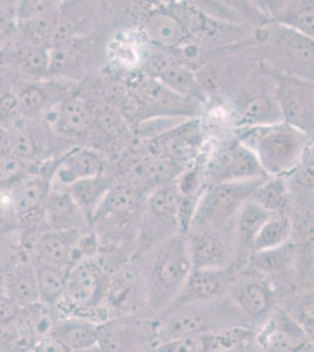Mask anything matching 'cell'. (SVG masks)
Segmentation results:
<instances>
[{
  "mask_svg": "<svg viewBox=\"0 0 314 352\" xmlns=\"http://www.w3.org/2000/svg\"><path fill=\"white\" fill-rule=\"evenodd\" d=\"M114 181L115 180L111 176L101 174L85 180L76 181L64 188L69 192L73 200L76 201V204L84 212L89 227L92 226L96 210L104 201V197L107 195Z\"/></svg>",
  "mask_w": 314,
  "mask_h": 352,
  "instance_id": "836d02e7",
  "label": "cell"
},
{
  "mask_svg": "<svg viewBox=\"0 0 314 352\" xmlns=\"http://www.w3.org/2000/svg\"><path fill=\"white\" fill-rule=\"evenodd\" d=\"M32 350H16V349H12V350H5V351L1 352H31Z\"/></svg>",
  "mask_w": 314,
  "mask_h": 352,
  "instance_id": "f907efd6",
  "label": "cell"
},
{
  "mask_svg": "<svg viewBox=\"0 0 314 352\" xmlns=\"http://www.w3.org/2000/svg\"><path fill=\"white\" fill-rule=\"evenodd\" d=\"M265 179L267 177L210 184L199 197L191 223L218 227L234 224L239 209L250 200L252 194Z\"/></svg>",
  "mask_w": 314,
  "mask_h": 352,
  "instance_id": "52a82bcc",
  "label": "cell"
},
{
  "mask_svg": "<svg viewBox=\"0 0 314 352\" xmlns=\"http://www.w3.org/2000/svg\"><path fill=\"white\" fill-rule=\"evenodd\" d=\"M255 36L265 68L313 81V38L273 23L256 28Z\"/></svg>",
  "mask_w": 314,
  "mask_h": 352,
  "instance_id": "277c9868",
  "label": "cell"
},
{
  "mask_svg": "<svg viewBox=\"0 0 314 352\" xmlns=\"http://www.w3.org/2000/svg\"><path fill=\"white\" fill-rule=\"evenodd\" d=\"M139 261L147 297V310L156 316L174 302L192 270L186 234L177 232L144 252Z\"/></svg>",
  "mask_w": 314,
  "mask_h": 352,
  "instance_id": "6da1fadb",
  "label": "cell"
},
{
  "mask_svg": "<svg viewBox=\"0 0 314 352\" xmlns=\"http://www.w3.org/2000/svg\"><path fill=\"white\" fill-rule=\"evenodd\" d=\"M45 227L47 230H80L89 227L84 212L65 189L52 188L44 206Z\"/></svg>",
  "mask_w": 314,
  "mask_h": 352,
  "instance_id": "f1b7e54d",
  "label": "cell"
},
{
  "mask_svg": "<svg viewBox=\"0 0 314 352\" xmlns=\"http://www.w3.org/2000/svg\"><path fill=\"white\" fill-rule=\"evenodd\" d=\"M11 153V133L0 127V155Z\"/></svg>",
  "mask_w": 314,
  "mask_h": 352,
  "instance_id": "bcb514c9",
  "label": "cell"
},
{
  "mask_svg": "<svg viewBox=\"0 0 314 352\" xmlns=\"http://www.w3.org/2000/svg\"><path fill=\"white\" fill-rule=\"evenodd\" d=\"M311 337L285 310H277L264 320L254 340L272 352H311Z\"/></svg>",
  "mask_w": 314,
  "mask_h": 352,
  "instance_id": "d6986e66",
  "label": "cell"
},
{
  "mask_svg": "<svg viewBox=\"0 0 314 352\" xmlns=\"http://www.w3.org/2000/svg\"><path fill=\"white\" fill-rule=\"evenodd\" d=\"M104 310L119 318H131L147 310L144 274L139 260L131 261L109 277L104 297Z\"/></svg>",
  "mask_w": 314,
  "mask_h": 352,
  "instance_id": "8fae6325",
  "label": "cell"
},
{
  "mask_svg": "<svg viewBox=\"0 0 314 352\" xmlns=\"http://www.w3.org/2000/svg\"><path fill=\"white\" fill-rule=\"evenodd\" d=\"M108 282L104 265L96 257L76 261L68 269L64 296L56 308L66 309L74 316L81 317L104 308Z\"/></svg>",
  "mask_w": 314,
  "mask_h": 352,
  "instance_id": "5b68a950",
  "label": "cell"
},
{
  "mask_svg": "<svg viewBox=\"0 0 314 352\" xmlns=\"http://www.w3.org/2000/svg\"><path fill=\"white\" fill-rule=\"evenodd\" d=\"M60 310L56 307L36 302L20 309L14 325L16 330L36 344L45 337L51 336L56 322L59 320Z\"/></svg>",
  "mask_w": 314,
  "mask_h": 352,
  "instance_id": "d6a6232c",
  "label": "cell"
},
{
  "mask_svg": "<svg viewBox=\"0 0 314 352\" xmlns=\"http://www.w3.org/2000/svg\"><path fill=\"white\" fill-rule=\"evenodd\" d=\"M254 336L255 331L247 327L223 329L179 337L156 345L151 352H221L247 343Z\"/></svg>",
  "mask_w": 314,
  "mask_h": 352,
  "instance_id": "7402d4cb",
  "label": "cell"
},
{
  "mask_svg": "<svg viewBox=\"0 0 314 352\" xmlns=\"http://www.w3.org/2000/svg\"><path fill=\"white\" fill-rule=\"evenodd\" d=\"M71 352H100L98 346L96 348L88 349V350H81V351H71Z\"/></svg>",
  "mask_w": 314,
  "mask_h": 352,
  "instance_id": "681fc988",
  "label": "cell"
},
{
  "mask_svg": "<svg viewBox=\"0 0 314 352\" xmlns=\"http://www.w3.org/2000/svg\"><path fill=\"white\" fill-rule=\"evenodd\" d=\"M60 3L58 0L14 1V34L30 44L51 48L58 28Z\"/></svg>",
  "mask_w": 314,
  "mask_h": 352,
  "instance_id": "7c38bea8",
  "label": "cell"
},
{
  "mask_svg": "<svg viewBox=\"0 0 314 352\" xmlns=\"http://www.w3.org/2000/svg\"><path fill=\"white\" fill-rule=\"evenodd\" d=\"M203 144V129L197 118L181 121L148 140L147 146L150 155L164 157L183 167L199 155Z\"/></svg>",
  "mask_w": 314,
  "mask_h": 352,
  "instance_id": "9a60e30c",
  "label": "cell"
},
{
  "mask_svg": "<svg viewBox=\"0 0 314 352\" xmlns=\"http://www.w3.org/2000/svg\"><path fill=\"white\" fill-rule=\"evenodd\" d=\"M205 175L210 184L269 177L254 152L237 140L227 144L214 156Z\"/></svg>",
  "mask_w": 314,
  "mask_h": 352,
  "instance_id": "ac0fdd59",
  "label": "cell"
},
{
  "mask_svg": "<svg viewBox=\"0 0 314 352\" xmlns=\"http://www.w3.org/2000/svg\"><path fill=\"white\" fill-rule=\"evenodd\" d=\"M290 187L284 176L267 177L252 194L250 200L272 214L284 212L289 204Z\"/></svg>",
  "mask_w": 314,
  "mask_h": 352,
  "instance_id": "ab89813d",
  "label": "cell"
},
{
  "mask_svg": "<svg viewBox=\"0 0 314 352\" xmlns=\"http://www.w3.org/2000/svg\"><path fill=\"white\" fill-rule=\"evenodd\" d=\"M100 325L99 322L86 317L61 316L51 336L69 351L88 350L98 346Z\"/></svg>",
  "mask_w": 314,
  "mask_h": 352,
  "instance_id": "4dcf8cb0",
  "label": "cell"
},
{
  "mask_svg": "<svg viewBox=\"0 0 314 352\" xmlns=\"http://www.w3.org/2000/svg\"><path fill=\"white\" fill-rule=\"evenodd\" d=\"M44 119L65 140L87 141L94 127L93 98L78 85Z\"/></svg>",
  "mask_w": 314,
  "mask_h": 352,
  "instance_id": "5bb4252c",
  "label": "cell"
},
{
  "mask_svg": "<svg viewBox=\"0 0 314 352\" xmlns=\"http://www.w3.org/2000/svg\"><path fill=\"white\" fill-rule=\"evenodd\" d=\"M14 1H0V47L14 32Z\"/></svg>",
  "mask_w": 314,
  "mask_h": 352,
  "instance_id": "ee69618b",
  "label": "cell"
},
{
  "mask_svg": "<svg viewBox=\"0 0 314 352\" xmlns=\"http://www.w3.org/2000/svg\"><path fill=\"white\" fill-rule=\"evenodd\" d=\"M237 275L238 272L234 265L221 269H192L179 295L169 307L208 302L227 296Z\"/></svg>",
  "mask_w": 314,
  "mask_h": 352,
  "instance_id": "ffe728a7",
  "label": "cell"
},
{
  "mask_svg": "<svg viewBox=\"0 0 314 352\" xmlns=\"http://www.w3.org/2000/svg\"><path fill=\"white\" fill-rule=\"evenodd\" d=\"M98 50L96 33L52 45L47 78L81 84L92 67Z\"/></svg>",
  "mask_w": 314,
  "mask_h": 352,
  "instance_id": "4fadbf2b",
  "label": "cell"
},
{
  "mask_svg": "<svg viewBox=\"0 0 314 352\" xmlns=\"http://www.w3.org/2000/svg\"><path fill=\"white\" fill-rule=\"evenodd\" d=\"M124 85L139 102L141 122L155 118L197 119L203 109L202 104L176 94L161 81L141 71L126 76Z\"/></svg>",
  "mask_w": 314,
  "mask_h": 352,
  "instance_id": "8992f818",
  "label": "cell"
},
{
  "mask_svg": "<svg viewBox=\"0 0 314 352\" xmlns=\"http://www.w3.org/2000/svg\"><path fill=\"white\" fill-rule=\"evenodd\" d=\"M25 120L13 88V78L0 71V127L11 133Z\"/></svg>",
  "mask_w": 314,
  "mask_h": 352,
  "instance_id": "60d3db41",
  "label": "cell"
},
{
  "mask_svg": "<svg viewBox=\"0 0 314 352\" xmlns=\"http://www.w3.org/2000/svg\"><path fill=\"white\" fill-rule=\"evenodd\" d=\"M267 72L276 82L275 96L282 112V122L290 124L310 138L313 136V81L279 74L270 69Z\"/></svg>",
  "mask_w": 314,
  "mask_h": 352,
  "instance_id": "30bf717a",
  "label": "cell"
},
{
  "mask_svg": "<svg viewBox=\"0 0 314 352\" xmlns=\"http://www.w3.org/2000/svg\"><path fill=\"white\" fill-rule=\"evenodd\" d=\"M78 85L54 78L34 81L18 80L13 78L16 100L26 120L44 119Z\"/></svg>",
  "mask_w": 314,
  "mask_h": 352,
  "instance_id": "2e32d148",
  "label": "cell"
},
{
  "mask_svg": "<svg viewBox=\"0 0 314 352\" xmlns=\"http://www.w3.org/2000/svg\"><path fill=\"white\" fill-rule=\"evenodd\" d=\"M239 127H262L282 122L275 93L242 89L235 102Z\"/></svg>",
  "mask_w": 314,
  "mask_h": 352,
  "instance_id": "83f0119b",
  "label": "cell"
},
{
  "mask_svg": "<svg viewBox=\"0 0 314 352\" xmlns=\"http://www.w3.org/2000/svg\"><path fill=\"white\" fill-rule=\"evenodd\" d=\"M94 127L92 133L108 138H121L128 132V124L119 111L106 101L93 99Z\"/></svg>",
  "mask_w": 314,
  "mask_h": 352,
  "instance_id": "b9f144b4",
  "label": "cell"
},
{
  "mask_svg": "<svg viewBox=\"0 0 314 352\" xmlns=\"http://www.w3.org/2000/svg\"><path fill=\"white\" fill-rule=\"evenodd\" d=\"M245 352H272L270 350H267V349L264 348L262 345L258 344L257 342H256L254 338L252 340H249L247 343V346H245Z\"/></svg>",
  "mask_w": 314,
  "mask_h": 352,
  "instance_id": "7dc6e473",
  "label": "cell"
},
{
  "mask_svg": "<svg viewBox=\"0 0 314 352\" xmlns=\"http://www.w3.org/2000/svg\"><path fill=\"white\" fill-rule=\"evenodd\" d=\"M139 204V190L136 184L114 181L96 210L92 226L108 217H128L135 212Z\"/></svg>",
  "mask_w": 314,
  "mask_h": 352,
  "instance_id": "e575fe53",
  "label": "cell"
},
{
  "mask_svg": "<svg viewBox=\"0 0 314 352\" xmlns=\"http://www.w3.org/2000/svg\"><path fill=\"white\" fill-rule=\"evenodd\" d=\"M100 5L96 1H61L59 19L53 45L96 33Z\"/></svg>",
  "mask_w": 314,
  "mask_h": 352,
  "instance_id": "4316f807",
  "label": "cell"
},
{
  "mask_svg": "<svg viewBox=\"0 0 314 352\" xmlns=\"http://www.w3.org/2000/svg\"><path fill=\"white\" fill-rule=\"evenodd\" d=\"M31 172L33 169L12 153L0 155V192H8Z\"/></svg>",
  "mask_w": 314,
  "mask_h": 352,
  "instance_id": "7bdbcfd3",
  "label": "cell"
},
{
  "mask_svg": "<svg viewBox=\"0 0 314 352\" xmlns=\"http://www.w3.org/2000/svg\"><path fill=\"white\" fill-rule=\"evenodd\" d=\"M0 285L3 294L19 308L39 302L36 268L26 249L21 248L18 254L13 255L1 277Z\"/></svg>",
  "mask_w": 314,
  "mask_h": 352,
  "instance_id": "cb8c5ba5",
  "label": "cell"
},
{
  "mask_svg": "<svg viewBox=\"0 0 314 352\" xmlns=\"http://www.w3.org/2000/svg\"><path fill=\"white\" fill-rule=\"evenodd\" d=\"M150 324L155 346L196 333L239 327L250 328L247 317L229 295L218 300L169 307L154 316Z\"/></svg>",
  "mask_w": 314,
  "mask_h": 352,
  "instance_id": "7a4b0ae2",
  "label": "cell"
},
{
  "mask_svg": "<svg viewBox=\"0 0 314 352\" xmlns=\"http://www.w3.org/2000/svg\"><path fill=\"white\" fill-rule=\"evenodd\" d=\"M181 232L179 195L175 182L153 189L144 208L141 244L144 252Z\"/></svg>",
  "mask_w": 314,
  "mask_h": 352,
  "instance_id": "9c48e42d",
  "label": "cell"
},
{
  "mask_svg": "<svg viewBox=\"0 0 314 352\" xmlns=\"http://www.w3.org/2000/svg\"><path fill=\"white\" fill-rule=\"evenodd\" d=\"M293 223L285 212L273 214L252 242V252L277 248L292 240Z\"/></svg>",
  "mask_w": 314,
  "mask_h": 352,
  "instance_id": "8d00e7d4",
  "label": "cell"
},
{
  "mask_svg": "<svg viewBox=\"0 0 314 352\" xmlns=\"http://www.w3.org/2000/svg\"><path fill=\"white\" fill-rule=\"evenodd\" d=\"M192 269H221L235 264L237 244L231 226L191 223L186 234Z\"/></svg>",
  "mask_w": 314,
  "mask_h": 352,
  "instance_id": "ba28073f",
  "label": "cell"
},
{
  "mask_svg": "<svg viewBox=\"0 0 314 352\" xmlns=\"http://www.w3.org/2000/svg\"><path fill=\"white\" fill-rule=\"evenodd\" d=\"M31 352H71L52 336L45 337L36 342Z\"/></svg>",
  "mask_w": 314,
  "mask_h": 352,
  "instance_id": "f6af8a7d",
  "label": "cell"
},
{
  "mask_svg": "<svg viewBox=\"0 0 314 352\" xmlns=\"http://www.w3.org/2000/svg\"><path fill=\"white\" fill-rule=\"evenodd\" d=\"M298 263V247L291 240L277 248L252 252L247 264L256 275L269 280L293 272Z\"/></svg>",
  "mask_w": 314,
  "mask_h": 352,
  "instance_id": "1f68e13d",
  "label": "cell"
},
{
  "mask_svg": "<svg viewBox=\"0 0 314 352\" xmlns=\"http://www.w3.org/2000/svg\"><path fill=\"white\" fill-rule=\"evenodd\" d=\"M80 230H45L30 249V256L34 264H44L56 268H71L74 252L80 237Z\"/></svg>",
  "mask_w": 314,
  "mask_h": 352,
  "instance_id": "d4e9b609",
  "label": "cell"
},
{
  "mask_svg": "<svg viewBox=\"0 0 314 352\" xmlns=\"http://www.w3.org/2000/svg\"><path fill=\"white\" fill-rule=\"evenodd\" d=\"M182 172V166L166 160L164 157L151 155L136 164L133 169V175L146 184H153L156 188L162 184L175 182L176 177H179Z\"/></svg>",
  "mask_w": 314,
  "mask_h": 352,
  "instance_id": "74e56055",
  "label": "cell"
},
{
  "mask_svg": "<svg viewBox=\"0 0 314 352\" xmlns=\"http://www.w3.org/2000/svg\"><path fill=\"white\" fill-rule=\"evenodd\" d=\"M49 48L12 36L0 47V71L18 80H41L48 76Z\"/></svg>",
  "mask_w": 314,
  "mask_h": 352,
  "instance_id": "e0dca14e",
  "label": "cell"
},
{
  "mask_svg": "<svg viewBox=\"0 0 314 352\" xmlns=\"http://www.w3.org/2000/svg\"><path fill=\"white\" fill-rule=\"evenodd\" d=\"M245 346H247V343L237 345V346H235V348H231L229 349V350H224V351L221 352H245Z\"/></svg>",
  "mask_w": 314,
  "mask_h": 352,
  "instance_id": "c3c4849f",
  "label": "cell"
},
{
  "mask_svg": "<svg viewBox=\"0 0 314 352\" xmlns=\"http://www.w3.org/2000/svg\"><path fill=\"white\" fill-rule=\"evenodd\" d=\"M229 296L249 323H256L267 320L273 310V290L269 280L256 275L236 277L235 283L231 287Z\"/></svg>",
  "mask_w": 314,
  "mask_h": 352,
  "instance_id": "44dd1931",
  "label": "cell"
},
{
  "mask_svg": "<svg viewBox=\"0 0 314 352\" xmlns=\"http://www.w3.org/2000/svg\"><path fill=\"white\" fill-rule=\"evenodd\" d=\"M237 141L250 149L267 176H284L295 168L311 146V138L285 122L239 127Z\"/></svg>",
  "mask_w": 314,
  "mask_h": 352,
  "instance_id": "3957f363",
  "label": "cell"
},
{
  "mask_svg": "<svg viewBox=\"0 0 314 352\" xmlns=\"http://www.w3.org/2000/svg\"><path fill=\"white\" fill-rule=\"evenodd\" d=\"M141 31L154 47L177 50L190 43V36L170 4L159 5L144 13Z\"/></svg>",
  "mask_w": 314,
  "mask_h": 352,
  "instance_id": "603a6c76",
  "label": "cell"
},
{
  "mask_svg": "<svg viewBox=\"0 0 314 352\" xmlns=\"http://www.w3.org/2000/svg\"><path fill=\"white\" fill-rule=\"evenodd\" d=\"M34 268L40 300L46 305L58 307L64 296L68 270L44 264H34Z\"/></svg>",
  "mask_w": 314,
  "mask_h": 352,
  "instance_id": "f35d334b",
  "label": "cell"
},
{
  "mask_svg": "<svg viewBox=\"0 0 314 352\" xmlns=\"http://www.w3.org/2000/svg\"><path fill=\"white\" fill-rule=\"evenodd\" d=\"M104 174L101 156L84 146H74L60 156L53 176L52 188L64 189L76 181Z\"/></svg>",
  "mask_w": 314,
  "mask_h": 352,
  "instance_id": "484cf974",
  "label": "cell"
},
{
  "mask_svg": "<svg viewBox=\"0 0 314 352\" xmlns=\"http://www.w3.org/2000/svg\"><path fill=\"white\" fill-rule=\"evenodd\" d=\"M270 23L314 36V6L311 0L262 1L259 3Z\"/></svg>",
  "mask_w": 314,
  "mask_h": 352,
  "instance_id": "f546056e",
  "label": "cell"
},
{
  "mask_svg": "<svg viewBox=\"0 0 314 352\" xmlns=\"http://www.w3.org/2000/svg\"><path fill=\"white\" fill-rule=\"evenodd\" d=\"M156 80L161 81L176 94L189 100L196 101L202 106L209 102V98L199 84L195 71L186 65L176 64L171 66Z\"/></svg>",
  "mask_w": 314,
  "mask_h": 352,
  "instance_id": "d590c367",
  "label": "cell"
}]
</instances>
